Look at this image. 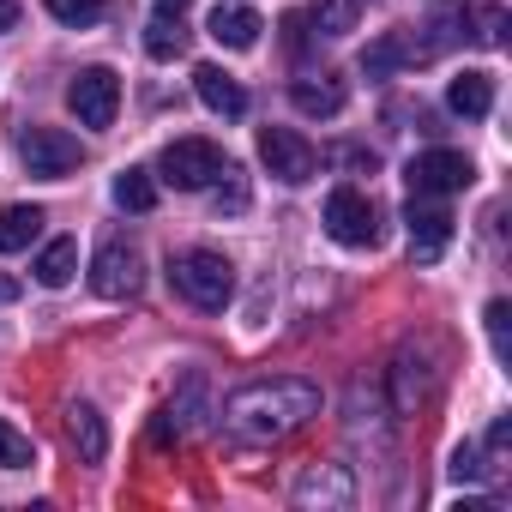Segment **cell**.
<instances>
[{
  "label": "cell",
  "instance_id": "cell-1",
  "mask_svg": "<svg viewBox=\"0 0 512 512\" xmlns=\"http://www.w3.org/2000/svg\"><path fill=\"white\" fill-rule=\"evenodd\" d=\"M308 416H320V386H308V380H253L223 404V428L253 446L296 434Z\"/></svg>",
  "mask_w": 512,
  "mask_h": 512
},
{
  "label": "cell",
  "instance_id": "cell-2",
  "mask_svg": "<svg viewBox=\"0 0 512 512\" xmlns=\"http://www.w3.org/2000/svg\"><path fill=\"white\" fill-rule=\"evenodd\" d=\"M169 284L199 314H223L229 296H235V266L223 260L217 247H187V253H175V260H169Z\"/></svg>",
  "mask_w": 512,
  "mask_h": 512
},
{
  "label": "cell",
  "instance_id": "cell-3",
  "mask_svg": "<svg viewBox=\"0 0 512 512\" xmlns=\"http://www.w3.org/2000/svg\"><path fill=\"white\" fill-rule=\"evenodd\" d=\"M223 169H229V157H223L211 139H169L163 157H157V175H163L175 193H199V187H211Z\"/></svg>",
  "mask_w": 512,
  "mask_h": 512
},
{
  "label": "cell",
  "instance_id": "cell-4",
  "mask_svg": "<svg viewBox=\"0 0 512 512\" xmlns=\"http://www.w3.org/2000/svg\"><path fill=\"white\" fill-rule=\"evenodd\" d=\"M326 235L344 247H374L380 241V211L362 187H332L326 193Z\"/></svg>",
  "mask_w": 512,
  "mask_h": 512
},
{
  "label": "cell",
  "instance_id": "cell-5",
  "mask_svg": "<svg viewBox=\"0 0 512 512\" xmlns=\"http://www.w3.org/2000/svg\"><path fill=\"white\" fill-rule=\"evenodd\" d=\"M139 284H145V260H139V247L133 241H103L97 247V260H91V290L103 296V302H127V296H139Z\"/></svg>",
  "mask_w": 512,
  "mask_h": 512
},
{
  "label": "cell",
  "instance_id": "cell-6",
  "mask_svg": "<svg viewBox=\"0 0 512 512\" xmlns=\"http://www.w3.org/2000/svg\"><path fill=\"white\" fill-rule=\"evenodd\" d=\"M410 193H422V199H446V193H464L470 181H476V163L464 157V151H446V145H434V151H422V157H410Z\"/></svg>",
  "mask_w": 512,
  "mask_h": 512
},
{
  "label": "cell",
  "instance_id": "cell-7",
  "mask_svg": "<svg viewBox=\"0 0 512 512\" xmlns=\"http://www.w3.org/2000/svg\"><path fill=\"white\" fill-rule=\"evenodd\" d=\"M260 163H266L278 181H290V187H302V181L320 175V151H314L296 127H260Z\"/></svg>",
  "mask_w": 512,
  "mask_h": 512
},
{
  "label": "cell",
  "instance_id": "cell-8",
  "mask_svg": "<svg viewBox=\"0 0 512 512\" xmlns=\"http://www.w3.org/2000/svg\"><path fill=\"white\" fill-rule=\"evenodd\" d=\"M19 157H25V169L31 175H43V181H61V175H73L79 169V139L73 133H61V127H31L25 139H19Z\"/></svg>",
  "mask_w": 512,
  "mask_h": 512
},
{
  "label": "cell",
  "instance_id": "cell-9",
  "mask_svg": "<svg viewBox=\"0 0 512 512\" xmlns=\"http://www.w3.org/2000/svg\"><path fill=\"white\" fill-rule=\"evenodd\" d=\"M67 103L85 127H115V109H121V79L109 67H85L73 85H67Z\"/></svg>",
  "mask_w": 512,
  "mask_h": 512
},
{
  "label": "cell",
  "instance_id": "cell-10",
  "mask_svg": "<svg viewBox=\"0 0 512 512\" xmlns=\"http://www.w3.org/2000/svg\"><path fill=\"white\" fill-rule=\"evenodd\" d=\"M404 223H410V253H416V260H440V253H446V241H452V211H446L440 199H422V193H410V205H404Z\"/></svg>",
  "mask_w": 512,
  "mask_h": 512
},
{
  "label": "cell",
  "instance_id": "cell-11",
  "mask_svg": "<svg viewBox=\"0 0 512 512\" xmlns=\"http://www.w3.org/2000/svg\"><path fill=\"white\" fill-rule=\"evenodd\" d=\"M290 494H296V506H350L356 500V482H350L344 464H308Z\"/></svg>",
  "mask_w": 512,
  "mask_h": 512
},
{
  "label": "cell",
  "instance_id": "cell-12",
  "mask_svg": "<svg viewBox=\"0 0 512 512\" xmlns=\"http://www.w3.org/2000/svg\"><path fill=\"white\" fill-rule=\"evenodd\" d=\"M193 91H199V103H205L211 115H223V121H241V115H247V91H241L223 67H193Z\"/></svg>",
  "mask_w": 512,
  "mask_h": 512
},
{
  "label": "cell",
  "instance_id": "cell-13",
  "mask_svg": "<svg viewBox=\"0 0 512 512\" xmlns=\"http://www.w3.org/2000/svg\"><path fill=\"white\" fill-rule=\"evenodd\" d=\"M67 440H73L79 464H103L109 458V422L97 416V404H67Z\"/></svg>",
  "mask_w": 512,
  "mask_h": 512
},
{
  "label": "cell",
  "instance_id": "cell-14",
  "mask_svg": "<svg viewBox=\"0 0 512 512\" xmlns=\"http://www.w3.org/2000/svg\"><path fill=\"white\" fill-rule=\"evenodd\" d=\"M446 103H452L464 121H482V115L494 109V79H488V73H476V67H464V73L446 85Z\"/></svg>",
  "mask_w": 512,
  "mask_h": 512
},
{
  "label": "cell",
  "instance_id": "cell-15",
  "mask_svg": "<svg viewBox=\"0 0 512 512\" xmlns=\"http://www.w3.org/2000/svg\"><path fill=\"white\" fill-rule=\"evenodd\" d=\"M211 43H223V49H253V43H260V13H247V7H217L211 13Z\"/></svg>",
  "mask_w": 512,
  "mask_h": 512
},
{
  "label": "cell",
  "instance_id": "cell-16",
  "mask_svg": "<svg viewBox=\"0 0 512 512\" xmlns=\"http://www.w3.org/2000/svg\"><path fill=\"white\" fill-rule=\"evenodd\" d=\"M31 272H37V284H43V290H67V284H73V272H79V241H73V235L49 241V247L37 253V266H31Z\"/></svg>",
  "mask_w": 512,
  "mask_h": 512
},
{
  "label": "cell",
  "instance_id": "cell-17",
  "mask_svg": "<svg viewBox=\"0 0 512 512\" xmlns=\"http://www.w3.org/2000/svg\"><path fill=\"white\" fill-rule=\"evenodd\" d=\"M290 103H296L302 115H320V121H332V115L344 109V85H338L332 73H320V79H296V85H290Z\"/></svg>",
  "mask_w": 512,
  "mask_h": 512
},
{
  "label": "cell",
  "instance_id": "cell-18",
  "mask_svg": "<svg viewBox=\"0 0 512 512\" xmlns=\"http://www.w3.org/2000/svg\"><path fill=\"white\" fill-rule=\"evenodd\" d=\"M43 205H0V253H19L43 235Z\"/></svg>",
  "mask_w": 512,
  "mask_h": 512
},
{
  "label": "cell",
  "instance_id": "cell-19",
  "mask_svg": "<svg viewBox=\"0 0 512 512\" xmlns=\"http://www.w3.org/2000/svg\"><path fill=\"white\" fill-rule=\"evenodd\" d=\"M416 61V43L410 37H380L368 55H362V73L368 79H386V73H398V67H410Z\"/></svg>",
  "mask_w": 512,
  "mask_h": 512
},
{
  "label": "cell",
  "instance_id": "cell-20",
  "mask_svg": "<svg viewBox=\"0 0 512 512\" xmlns=\"http://www.w3.org/2000/svg\"><path fill=\"white\" fill-rule=\"evenodd\" d=\"M115 205H121V211H151V205H157L151 169H121V175H115Z\"/></svg>",
  "mask_w": 512,
  "mask_h": 512
},
{
  "label": "cell",
  "instance_id": "cell-21",
  "mask_svg": "<svg viewBox=\"0 0 512 512\" xmlns=\"http://www.w3.org/2000/svg\"><path fill=\"white\" fill-rule=\"evenodd\" d=\"M362 13H368V0H320V31L326 37H350L356 25H362Z\"/></svg>",
  "mask_w": 512,
  "mask_h": 512
},
{
  "label": "cell",
  "instance_id": "cell-22",
  "mask_svg": "<svg viewBox=\"0 0 512 512\" xmlns=\"http://www.w3.org/2000/svg\"><path fill=\"white\" fill-rule=\"evenodd\" d=\"M181 49H187L181 19H163V13H157V19H151V31H145V55H151V61H175Z\"/></svg>",
  "mask_w": 512,
  "mask_h": 512
},
{
  "label": "cell",
  "instance_id": "cell-23",
  "mask_svg": "<svg viewBox=\"0 0 512 512\" xmlns=\"http://www.w3.org/2000/svg\"><path fill=\"white\" fill-rule=\"evenodd\" d=\"M25 464H37V446H31V434H19L7 416H0V470H25Z\"/></svg>",
  "mask_w": 512,
  "mask_h": 512
},
{
  "label": "cell",
  "instance_id": "cell-24",
  "mask_svg": "<svg viewBox=\"0 0 512 512\" xmlns=\"http://www.w3.org/2000/svg\"><path fill=\"white\" fill-rule=\"evenodd\" d=\"M49 13H55L61 25H73V31H91V25L109 13V0H49Z\"/></svg>",
  "mask_w": 512,
  "mask_h": 512
},
{
  "label": "cell",
  "instance_id": "cell-25",
  "mask_svg": "<svg viewBox=\"0 0 512 512\" xmlns=\"http://www.w3.org/2000/svg\"><path fill=\"white\" fill-rule=\"evenodd\" d=\"M482 320H488V344H494V356L506 362V356H512V344H506V320H512V308H506V302H488Z\"/></svg>",
  "mask_w": 512,
  "mask_h": 512
},
{
  "label": "cell",
  "instance_id": "cell-26",
  "mask_svg": "<svg viewBox=\"0 0 512 512\" xmlns=\"http://www.w3.org/2000/svg\"><path fill=\"white\" fill-rule=\"evenodd\" d=\"M452 476H458V482H482V476H488L482 452H476V446H458V452H452Z\"/></svg>",
  "mask_w": 512,
  "mask_h": 512
},
{
  "label": "cell",
  "instance_id": "cell-27",
  "mask_svg": "<svg viewBox=\"0 0 512 512\" xmlns=\"http://www.w3.org/2000/svg\"><path fill=\"white\" fill-rule=\"evenodd\" d=\"M223 181H229V187H217V205H229V211H241V205H247V187H241V169L229 163V169H223Z\"/></svg>",
  "mask_w": 512,
  "mask_h": 512
},
{
  "label": "cell",
  "instance_id": "cell-28",
  "mask_svg": "<svg viewBox=\"0 0 512 512\" xmlns=\"http://www.w3.org/2000/svg\"><path fill=\"white\" fill-rule=\"evenodd\" d=\"M284 31H290V49L302 55V49H308V13H290V19H284Z\"/></svg>",
  "mask_w": 512,
  "mask_h": 512
},
{
  "label": "cell",
  "instance_id": "cell-29",
  "mask_svg": "<svg viewBox=\"0 0 512 512\" xmlns=\"http://www.w3.org/2000/svg\"><path fill=\"white\" fill-rule=\"evenodd\" d=\"M482 25H488V31H482V43H500V37H506V13H500V7H488V13H482Z\"/></svg>",
  "mask_w": 512,
  "mask_h": 512
},
{
  "label": "cell",
  "instance_id": "cell-30",
  "mask_svg": "<svg viewBox=\"0 0 512 512\" xmlns=\"http://www.w3.org/2000/svg\"><path fill=\"white\" fill-rule=\"evenodd\" d=\"M19 25V0H0V37H7Z\"/></svg>",
  "mask_w": 512,
  "mask_h": 512
},
{
  "label": "cell",
  "instance_id": "cell-31",
  "mask_svg": "<svg viewBox=\"0 0 512 512\" xmlns=\"http://www.w3.org/2000/svg\"><path fill=\"white\" fill-rule=\"evenodd\" d=\"M187 7H193V0H157V13H163V19H181Z\"/></svg>",
  "mask_w": 512,
  "mask_h": 512
},
{
  "label": "cell",
  "instance_id": "cell-32",
  "mask_svg": "<svg viewBox=\"0 0 512 512\" xmlns=\"http://www.w3.org/2000/svg\"><path fill=\"white\" fill-rule=\"evenodd\" d=\"M13 296H19V284H13V278H0V302H13Z\"/></svg>",
  "mask_w": 512,
  "mask_h": 512
}]
</instances>
